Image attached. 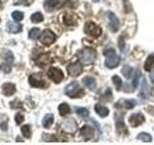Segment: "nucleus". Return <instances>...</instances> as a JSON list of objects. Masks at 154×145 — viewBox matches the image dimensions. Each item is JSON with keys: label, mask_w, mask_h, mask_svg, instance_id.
Returning a JSON list of instances; mask_svg holds the SVG:
<instances>
[{"label": "nucleus", "mask_w": 154, "mask_h": 145, "mask_svg": "<svg viewBox=\"0 0 154 145\" xmlns=\"http://www.w3.org/2000/svg\"><path fill=\"white\" fill-rule=\"evenodd\" d=\"M21 133H22L24 137L30 138L31 137V128H30V125H24L23 127L21 128Z\"/></svg>", "instance_id": "30"}, {"label": "nucleus", "mask_w": 154, "mask_h": 145, "mask_svg": "<svg viewBox=\"0 0 154 145\" xmlns=\"http://www.w3.org/2000/svg\"><path fill=\"white\" fill-rule=\"evenodd\" d=\"M80 134L81 137L85 140H91L94 137V130L91 127H90V126H84V127L81 128Z\"/></svg>", "instance_id": "10"}, {"label": "nucleus", "mask_w": 154, "mask_h": 145, "mask_svg": "<svg viewBox=\"0 0 154 145\" xmlns=\"http://www.w3.org/2000/svg\"><path fill=\"white\" fill-rule=\"evenodd\" d=\"M104 55L106 57L105 59V66L108 69H114L117 68L120 63V57L116 53L115 50L113 48H108L104 50Z\"/></svg>", "instance_id": "1"}, {"label": "nucleus", "mask_w": 154, "mask_h": 145, "mask_svg": "<svg viewBox=\"0 0 154 145\" xmlns=\"http://www.w3.org/2000/svg\"><path fill=\"white\" fill-rule=\"evenodd\" d=\"M41 35V30L38 28H32L30 31H29V38L32 39V40H36Z\"/></svg>", "instance_id": "29"}, {"label": "nucleus", "mask_w": 154, "mask_h": 145, "mask_svg": "<svg viewBox=\"0 0 154 145\" xmlns=\"http://www.w3.org/2000/svg\"><path fill=\"white\" fill-rule=\"evenodd\" d=\"M56 40L55 34L53 33L49 29H45L41 35H40V41L42 44H43L45 46H50Z\"/></svg>", "instance_id": "4"}, {"label": "nucleus", "mask_w": 154, "mask_h": 145, "mask_svg": "<svg viewBox=\"0 0 154 145\" xmlns=\"http://www.w3.org/2000/svg\"><path fill=\"white\" fill-rule=\"evenodd\" d=\"M79 92H83L80 88V85L77 81H72L71 83L67 84L66 89H65V93L69 97H76L79 94Z\"/></svg>", "instance_id": "7"}, {"label": "nucleus", "mask_w": 154, "mask_h": 145, "mask_svg": "<svg viewBox=\"0 0 154 145\" xmlns=\"http://www.w3.org/2000/svg\"><path fill=\"white\" fill-rule=\"evenodd\" d=\"M105 96L106 97H111V98H112V90H111L110 88H108L107 90H106V93H105Z\"/></svg>", "instance_id": "39"}, {"label": "nucleus", "mask_w": 154, "mask_h": 145, "mask_svg": "<svg viewBox=\"0 0 154 145\" xmlns=\"http://www.w3.org/2000/svg\"><path fill=\"white\" fill-rule=\"evenodd\" d=\"M144 122V116L143 113L138 112V113H134L129 117V123L132 125V127L136 128L141 124Z\"/></svg>", "instance_id": "9"}, {"label": "nucleus", "mask_w": 154, "mask_h": 145, "mask_svg": "<svg viewBox=\"0 0 154 145\" xmlns=\"http://www.w3.org/2000/svg\"><path fill=\"white\" fill-rule=\"evenodd\" d=\"M122 105L125 108H133L135 105H136V101L135 100H123V104Z\"/></svg>", "instance_id": "32"}, {"label": "nucleus", "mask_w": 154, "mask_h": 145, "mask_svg": "<svg viewBox=\"0 0 154 145\" xmlns=\"http://www.w3.org/2000/svg\"><path fill=\"white\" fill-rule=\"evenodd\" d=\"M47 76L50 79H52L55 83H60L64 79V74L63 72L56 67H51L47 72Z\"/></svg>", "instance_id": "5"}, {"label": "nucleus", "mask_w": 154, "mask_h": 145, "mask_svg": "<svg viewBox=\"0 0 154 145\" xmlns=\"http://www.w3.org/2000/svg\"><path fill=\"white\" fill-rule=\"evenodd\" d=\"M113 82L116 85V88L117 90H120V87H122V79H119V76H113Z\"/></svg>", "instance_id": "34"}, {"label": "nucleus", "mask_w": 154, "mask_h": 145, "mask_svg": "<svg viewBox=\"0 0 154 145\" xmlns=\"http://www.w3.org/2000/svg\"><path fill=\"white\" fill-rule=\"evenodd\" d=\"M137 138L142 140L143 142H151L152 141V137L147 133H141L137 135Z\"/></svg>", "instance_id": "24"}, {"label": "nucleus", "mask_w": 154, "mask_h": 145, "mask_svg": "<svg viewBox=\"0 0 154 145\" xmlns=\"http://www.w3.org/2000/svg\"><path fill=\"white\" fill-rule=\"evenodd\" d=\"M67 72L69 75L71 76H77L81 75L82 71H83V66H82L80 63H72V64H69L67 66Z\"/></svg>", "instance_id": "8"}, {"label": "nucleus", "mask_w": 154, "mask_h": 145, "mask_svg": "<svg viewBox=\"0 0 154 145\" xmlns=\"http://www.w3.org/2000/svg\"><path fill=\"white\" fill-rule=\"evenodd\" d=\"M31 21L34 23H38V22H42L43 21V16L42 14L40 12H37V13H34L32 16H31Z\"/></svg>", "instance_id": "28"}, {"label": "nucleus", "mask_w": 154, "mask_h": 145, "mask_svg": "<svg viewBox=\"0 0 154 145\" xmlns=\"http://www.w3.org/2000/svg\"><path fill=\"white\" fill-rule=\"evenodd\" d=\"M54 122V115L51 113H48L45 116V118L42 119V126L45 129L50 128V126Z\"/></svg>", "instance_id": "19"}, {"label": "nucleus", "mask_w": 154, "mask_h": 145, "mask_svg": "<svg viewBox=\"0 0 154 145\" xmlns=\"http://www.w3.org/2000/svg\"><path fill=\"white\" fill-rule=\"evenodd\" d=\"M7 28H8V31L10 33H13V34H17L22 31V25L19 23H16V22H13V21H9L7 23Z\"/></svg>", "instance_id": "15"}, {"label": "nucleus", "mask_w": 154, "mask_h": 145, "mask_svg": "<svg viewBox=\"0 0 154 145\" xmlns=\"http://www.w3.org/2000/svg\"><path fill=\"white\" fill-rule=\"evenodd\" d=\"M94 2H98V0H94Z\"/></svg>", "instance_id": "42"}, {"label": "nucleus", "mask_w": 154, "mask_h": 145, "mask_svg": "<svg viewBox=\"0 0 154 145\" xmlns=\"http://www.w3.org/2000/svg\"><path fill=\"white\" fill-rule=\"evenodd\" d=\"M150 95V89H149V86L146 83V80L143 79V83H142V91L140 92V97L142 98H148V96Z\"/></svg>", "instance_id": "18"}, {"label": "nucleus", "mask_w": 154, "mask_h": 145, "mask_svg": "<svg viewBox=\"0 0 154 145\" xmlns=\"http://www.w3.org/2000/svg\"><path fill=\"white\" fill-rule=\"evenodd\" d=\"M85 32L88 34V35L94 37V38H97L101 35L102 33V29H101L97 24H95L94 22H87L85 25Z\"/></svg>", "instance_id": "3"}, {"label": "nucleus", "mask_w": 154, "mask_h": 145, "mask_svg": "<svg viewBox=\"0 0 154 145\" xmlns=\"http://www.w3.org/2000/svg\"><path fill=\"white\" fill-rule=\"evenodd\" d=\"M94 110L100 117H106V116L109 115V109L106 108V106L100 105V104H96L94 105Z\"/></svg>", "instance_id": "16"}, {"label": "nucleus", "mask_w": 154, "mask_h": 145, "mask_svg": "<svg viewBox=\"0 0 154 145\" xmlns=\"http://www.w3.org/2000/svg\"><path fill=\"white\" fill-rule=\"evenodd\" d=\"M49 62H50V56L48 54H43V55H41L40 57H38V65L45 66V65H47Z\"/></svg>", "instance_id": "25"}, {"label": "nucleus", "mask_w": 154, "mask_h": 145, "mask_svg": "<svg viewBox=\"0 0 154 145\" xmlns=\"http://www.w3.org/2000/svg\"><path fill=\"white\" fill-rule=\"evenodd\" d=\"M14 1H20V2H17V3H16L17 5H29V3H28V1L27 0H14Z\"/></svg>", "instance_id": "37"}, {"label": "nucleus", "mask_w": 154, "mask_h": 145, "mask_svg": "<svg viewBox=\"0 0 154 145\" xmlns=\"http://www.w3.org/2000/svg\"><path fill=\"white\" fill-rule=\"evenodd\" d=\"M75 112L83 118H87L90 115V111L85 108H75Z\"/></svg>", "instance_id": "26"}, {"label": "nucleus", "mask_w": 154, "mask_h": 145, "mask_svg": "<svg viewBox=\"0 0 154 145\" xmlns=\"http://www.w3.org/2000/svg\"><path fill=\"white\" fill-rule=\"evenodd\" d=\"M62 5V0H46L45 2V8L47 11H53L57 8H59Z\"/></svg>", "instance_id": "14"}, {"label": "nucleus", "mask_w": 154, "mask_h": 145, "mask_svg": "<svg viewBox=\"0 0 154 145\" xmlns=\"http://www.w3.org/2000/svg\"><path fill=\"white\" fill-rule=\"evenodd\" d=\"M140 77H141V72L137 69L136 72H135V75L133 77V82H132V85L134 87V89L137 88V86L139 84V81H140Z\"/></svg>", "instance_id": "31"}, {"label": "nucleus", "mask_w": 154, "mask_h": 145, "mask_svg": "<svg viewBox=\"0 0 154 145\" xmlns=\"http://www.w3.org/2000/svg\"><path fill=\"white\" fill-rule=\"evenodd\" d=\"M70 112V108L67 104L64 103V104H61L59 105V113L62 116H66V114H69Z\"/></svg>", "instance_id": "23"}, {"label": "nucleus", "mask_w": 154, "mask_h": 145, "mask_svg": "<svg viewBox=\"0 0 154 145\" xmlns=\"http://www.w3.org/2000/svg\"><path fill=\"white\" fill-rule=\"evenodd\" d=\"M154 66V54H150L144 63V70L146 72H150L152 67Z\"/></svg>", "instance_id": "22"}, {"label": "nucleus", "mask_w": 154, "mask_h": 145, "mask_svg": "<svg viewBox=\"0 0 154 145\" xmlns=\"http://www.w3.org/2000/svg\"><path fill=\"white\" fill-rule=\"evenodd\" d=\"M122 75L126 77V79H130V77L132 76V74H133V68L126 65V66H124L122 68Z\"/></svg>", "instance_id": "27"}, {"label": "nucleus", "mask_w": 154, "mask_h": 145, "mask_svg": "<svg viewBox=\"0 0 154 145\" xmlns=\"http://www.w3.org/2000/svg\"><path fill=\"white\" fill-rule=\"evenodd\" d=\"M108 17H109V21H110V27H111V29H112L113 32H117L119 30V18L112 12L108 13Z\"/></svg>", "instance_id": "12"}, {"label": "nucleus", "mask_w": 154, "mask_h": 145, "mask_svg": "<svg viewBox=\"0 0 154 145\" xmlns=\"http://www.w3.org/2000/svg\"><path fill=\"white\" fill-rule=\"evenodd\" d=\"M150 79H151V81L154 83V71L150 72Z\"/></svg>", "instance_id": "40"}, {"label": "nucleus", "mask_w": 154, "mask_h": 145, "mask_svg": "<svg viewBox=\"0 0 154 145\" xmlns=\"http://www.w3.org/2000/svg\"><path fill=\"white\" fill-rule=\"evenodd\" d=\"M117 130L122 134H127L128 130H127V128H126V126H125L122 119L117 120Z\"/></svg>", "instance_id": "21"}, {"label": "nucleus", "mask_w": 154, "mask_h": 145, "mask_svg": "<svg viewBox=\"0 0 154 145\" xmlns=\"http://www.w3.org/2000/svg\"><path fill=\"white\" fill-rule=\"evenodd\" d=\"M0 70H1L2 72H4L5 74H9L12 70V67L9 64H7V63H3V64L0 66Z\"/></svg>", "instance_id": "35"}, {"label": "nucleus", "mask_w": 154, "mask_h": 145, "mask_svg": "<svg viewBox=\"0 0 154 145\" xmlns=\"http://www.w3.org/2000/svg\"><path fill=\"white\" fill-rule=\"evenodd\" d=\"M77 21V17L75 14H66L65 17H64V22L66 24V25L71 26V25H76Z\"/></svg>", "instance_id": "17"}, {"label": "nucleus", "mask_w": 154, "mask_h": 145, "mask_svg": "<svg viewBox=\"0 0 154 145\" xmlns=\"http://www.w3.org/2000/svg\"><path fill=\"white\" fill-rule=\"evenodd\" d=\"M96 51L91 47L84 48L79 52V59L85 65H91L95 61Z\"/></svg>", "instance_id": "2"}, {"label": "nucleus", "mask_w": 154, "mask_h": 145, "mask_svg": "<svg viewBox=\"0 0 154 145\" xmlns=\"http://www.w3.org/2000/svg\"><path fill=\"white\" fill-rule=\"evenodd\" d=\"M1 8H2V2L0 1V9H1Z\"/></svg>", "instance_id": "41"}, {"label": "nucleus", "mask_w": 154, "mask_h": 145, "mask_svg": "<svg viewBox=\"0 0 154 145\" xmlns=\"http://www.w3.org/2000/svg\"><path fill=\"white\" fill-rule=\"evenodd\" d=\"M61 127L63 129V130L67 134H74L77 130V123L74 119H66L64 120V122L62 123Z\"/></svg>", "instance_id": "6"}, {"label": "nucleus", "mask_w": 154, "mask_h": 145, "mask_svg": "<svg viewBox=\"0 0 154 145\" xmlns=\"http://www.w3.org/2000/svg\"><path fill=\"white\" fill-rule=\"evenodd\" d=\"M12 17H13V18H14L16 21H22V19H23L24 14H23V13H21V12L16 11V12H13V13H12Z\"/></svg>", "instance_id": "33"}, {"label": "nucleus", "mask_w": 154, "mask_h": 145, "mask_svg": "<svg viewBox=\"0 0 154 145\" xmlns=\"http://www.w3.org/2000/svg\"><path fill=\"white\" fill-rule=\"evenodd\" d=\"M16 122H17V125H20L22 122H23V120H24V116L21 114V113H17L16 114Z\"/></svg>", "instance_id": "36"}, {"label": "nucleus", "mask_w": 154, "mask_h": 145, "mask_svg": "<svg viewBox=\"0 0 154 145\" xmlns=\"http://www.w3.org/2000/svg\"><path fill=\"white\" fill-rule=\"evenodd\" d=\"M8 124L6 123V122H3V123H1L0 124V128H1L3 130H6L7 129H8V126H7Z\"/></svg>", "instance_id": "38"}, {"label": "nucleus", "mask_w": 154, "mask_h": 145, "mask_svg": "<svg viewBox=\"0 0 154 145\" xmlns=\"http://www.w3.org/2000/svg\"><path fill=\"white\" fill-rule=\"evenodd\" d=\"M83 83L85 84V86H87L90 90H94L96 88V81L93 77H85L83 79Z\"/></svg>", "instance_id": "20"}, {"label": "nucleus", "mask_w": 154, "mask_h": 145, "mask_svg": "<svg viewBox=\"0 0 154 145\" xmlns=\"http://www.w3.org/2000/svg\"><path fill=\"white\" fill-rule=\"evenodd\" d=\"M16 85L11 82H6L2 85V92L5 96H12L16 93Z\"/></svg>", "instance_id": "13"}, {"label": "nucleus", "mask_w": 154, "mask_h": 145, "mask_svg": "<svg viewBox=\"0 0 154 145\" xmlns=\"http://www.w3.org/2000/svg\"><path fill=\"white\" fill-rule=\"evenodd\" d=\"M29 83L31 86L36 87V88H43L45 86V82L42 79L41 77H38L35 75H32L29 76Z\"/></svg>", "instance_id": "11"}]
</instances>
